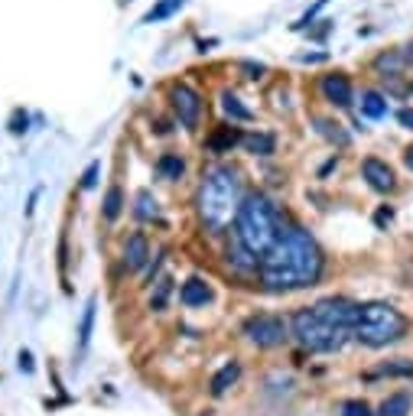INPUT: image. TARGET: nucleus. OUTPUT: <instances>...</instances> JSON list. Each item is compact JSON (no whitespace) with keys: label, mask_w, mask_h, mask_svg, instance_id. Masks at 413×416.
<instances>
[{"label":"nucleus","mask_w":413,"mask_h":416,"mask_svg":"<svg viewBox=\"0 0 413 416\" xmlns=\"http://www.w3.org/2000/svg\"><path fill=\"white\" fill-rule=\"evenodd\" d=\"M361 114L371 117V121H377V117L387 114V101H384L377 92H365L361 94Z\"/></svg>","instance_id":"16"},{"label":"nucleus","mask_w":413,"mask_h":416,"mask_svg":"<svg viewBox=\"0 0 413 416\" xmlns=\"http://www.w3.org/2000/svg\"><path fill=\"white\" fill-rule=\"evenodd\" d=\"M410 413V397L407 393H394L381 403V416H407Z\"/></svg>","instance_id":"19"},{"label":"nucleus","mask_w":413,"mask_h":416,"mask_svg":"<svg viewBox=\"0 0 413 416\" xmlns=\"http://www.w3.org/2000/svg\"><path fill=\"white\" fill-rule=\"evenodd\" d=\"M169 104H173V111H176L179 124H183L186 131H195L202 121V94L195 92L192 85H186V82H176V85L169 88Z\"/></svg>","instance_id":"7"},{"label":"nucleus","mask_w":413,"mask_h":416,"mask_svg":"<svg viewBox=\"0 0 413 416\" xmlns=\"http://www.w3.org/2000/svg\"><path fill=\"white\" fill-rule=\"evenodd\" d=\"M222 108H225V114L231 117V121H251V108H245V104H241V98H237V94H231V92H225L222 94Z\"/></svg>","instance_id":"18"},{"label":"nucleus","mask_w":413,"mask_h":416,"mask_svg":"<svg viewBox=\"0 0 413 416\" xmlns=\"http://www.w3.org/2000/svg\"><path fill=\"white\" fill-rule=\"evenodd\" d=\"M237 378H241V364H237V361H228V364H225V368L212 378V393H215V397L228 393V387H235Z\"/></svg>","instance_id":"13"},{"label":"nucleus","mask_w":413,"mask_h":416,"mask_svg":"<svg viewBox=\"0 0 413 416\" xmlns=\"http://www.w3.org/2000/svg\"><path fill=\"white\" fill-rule=\"evenodd\" d=\"M407 166H410V170H413V147L407 150Z\"/></svg>","instance_id":"31"},{"label":"nucleus","mask_w":413,"mask_h":416,"mask_svg":"<svg viewBox=\"0 0 413 416\" xmlns=\"http://www.w3.org/2000/svg\"><path fill=\"white\" fill-rule=\"evenodd\" d=\"M10 131H14V133H23L26 131V114H16L14 124H10Z\"/></svg>","instance_id":"28"},{"label":"nucleus","mask_w":413,"mask_h":416,"mask_svg":"<svg viewBox=\"0 0 413 416\" xmlns=\"http://www.w3.org/2000/svg\"><path fill=\"white\" fill-rule=\"evenodd\" d=\"M179 7H183V0H156L154 7L144 13V23H163V20H169Z\"/></svg>","instance_id":"14"},{"label":"nucleus","mask_w":413,"mask_h":416,"mask_svg":"<svg viewBox=\"0 0 413 416\" xmlns=\"http://www.w3.org/2000/svg\"><path fill=\"white\" fill-rule=\"evenodd\" d=\"M342 416H371V410H368V403H361V400H352V403H345Z\"/></svg>","instance_id":"25"},{"label":"nucleus","mask_w":413,"mask_h":416,"mask_svg":"<svg viewBox=\"0 0 413 416\" xmlns=\"http://www.w3.org/2000/svg\"><path fill=\"white\" fill-rule=\"evenodd\" d=\"M179 300L186 302V306H205L208 300H212V290H208L205 280L199 277H192L183 283V290H179Z\"/></svg>","instance_id":"11"},{"label":"nucleus","mask_w":413,"mask_h":416,"mask_svg":"<svg viewBox=\"0 0 413 416\" xmlns=\"http://www.w3.org/2000/svg\"><path fill=\"white\" fill-rule=\"evenodd\" d=\"M241 332H245L247 341H254L257 348H277L286 341V322L280 316H270V312L251 316Z\"/></svg>","instance_id":"6"},{"label":"nucleus","mask_w":413,"mask_h":416,"mask_svg":"<svg viewBox=\"0 0 413 416\" xmlns=\"http://www.w3.org/2000/svg\"><path fill=\"white\" fill-rule=\"evenodd\" d=\"M92 325H95V300H88V306H85V316H82V325H78V341H82V345H88Z\"/></svg>","instance_id":"23"},{"label":"nucleus","mask_w":413,"mask_h":416,"mask_svg":"<svg viewBox=\"0 0 413 416\" xmlns=\"http://www.w3.org/2000/svg\"><path fill=\"white\" fill-rule=\"evenodd\" d=\"M384 221H390V208L387 212H377V224H384Z\"/></svg>","instance_id":"30"},{"label":"nucleus","mask_w":413,"mask_h":416,"mask_svg":"<svg viewBox=\"0 0 413 416\" xmlns=\"http://www.w3.org/2000/svg\"><path fill=\"white\" fill-rule=\"evenodd\" d=\"M361 173H365L368 185H371V189H377V192H390V189H394V170H390L387 163L375 160V156H368V160L361 163Z\"/></svg>","instance_id":"9"},{"label":"nucleus","mask_w":413,"mask_h":416,"mask_svg":"<svg viewBox=\"0 0 413 416\" xmlns=\"http://www.w3.org/2000/svg\"><path fill=\"white\" fill-rule=\"evenodd\" d=\"M121 212H124V192H121V185H111L107 195H104V218L107 221H114Z\"/></svg>","instance_id":"20"},{"label":"nucleus","mask_w":413,"mask_h":416,"mask_svg":"<svg viewBox=\"0 0 413 416\" xmlns=\"http://www.w3.org/2000/svg\"><path fill=\"white\" fill-rule=\"evenodd\" d=\"M98 170H101V163H92V166L85 170V176H82V189H92V185L98 182Z\"/></svg>","instance_id":"26"},{"label":"nucleus","mask_w":413,"mask_h":416,"mask_svg":"<svg viewBox=\"0 0 413 416\" xmlns=\"http://www.w3.org/2000/svg\"><path fill=\"white\" fill-rule=\"evenodd\" d=\"M397 121L404 124L407 131H413V111H410V108H404V111H400V114H397Z\"/></svg>","instance_id":"27"},{"label":"nucleus","mask_w":413,"mask_h":416,"mask_svg":"<svg viewBox=\"0 0 413 416\" xmlns=\"http://www.w3.org/2000/svg\"><path fill=\"white\" fill-rule=\"evenodd\" d=\"M169 290H173V280H169V277L156 280V293L150 296V309H163V306H166V296H169Z\"/></svg>","instance_id":"24"},{"label":"nucleus","mask_w":413,"mask_h":416,"mask_svg":"<svg viewBox=\"0 0 413 416\" xmlns=\"http://www.w3.org/2000/svg\"><path fill=\"white\" fill-rule=\"evenodd\" d=\"M241 140H245L241 131H235V127H218V131L205 140V147L215 150V153H225V150H231L235 143H241Z\"/></svg>","instance_id":"12"},{"label":"nucleus","mask_w":413,"mask_h":416,"mask_svg":"<svg viewBox=\"0 0 413 416\" xmlns=\"http://www.w3.org/2000/svg\"><path fill=\"white\" fill-rule=\"evenodd\" d=\"M241 179L237 170L231 166H215L205 179H202L199 189V215L212 234L225 231L231 224V218H237V208H241Z\"/></svg>","instance_id":"4"},{"label":"nucleus","mask_w":413,"mask_h":416,"mask_svg":"<svg viewBox=\"0 0 413 416\" xmlns=\"http://www.w3.org/2000/svg\"><path fill=\"white\" fill-rule=\"evenodd\" d=\"M381 378H410L413 374V361H390L377 371Z\"/></svg>","instance_id":"22"},{"label":"nucleus","mask_w":413,"mask_h":416,"mask_svg":"<svg viewBox=\"0 0 413 416\" xmlns=\"http://www.w3.org/2000/svg\"><path fill=\"white\" fill-rule=\"evenodd\" d=\"M407 332V319L400 316L394 306L387 302H368V306H358V319H355L352 335L361 341V345L381 348L397 341Z\"/></svg>","instance_id":"5"},{"label":"nucleus","mask_w":413,"mask_h":416,"mask_svg":"<svg viewBox=\"0 0 413 416\" xmlns=\"http://www.w3.org/2000/svg\"><path fill=\"white\" fill-rule=\"evenodd\" d=\"M146 261H150V244H146V238L140 231H134L124 241V267L137 273V270H144Z\"/></svg>","instance_id":"10"},{"label":"nucleus","mask_w":413,"mask_h":416,"mask_svg":"<svg viewBox=\"0 0 413 416\" xmlns=\"http://www.w3.org/2000/svg\"><path fill=\"white\" fill-rule=\"evenodd\" d=\"M156 173H160L163 179H179L186 173V160L179 153H163L160 160H156Z\"/></svg>","instance_id":"15"},{"label":"nucleus","mask_w":413,"mask_h":416,"mask_svg":"<svg viewBox=\"0 0 413 416\" xmlns=\"http://www.w3.org/2000/svg\"><path fill=\"white\" fill-rule=\"evenodd\" d=\"M20 368H23V371H33V364H30V355H26V351H20Z\"/></svg>","instance_id":"29"},{"label":"nucleus","mask_w":413,"mask_h":416,"mask_svg":"<svg viewBox=\"0 0 413 416\" xmlns=\"http://www.w3.org/2000/svg\"><path fill=\"white\" fill-rule=\"evenodd\" d=\"M280 215H277V208L270 205L267 195H247L237 208V224H235V241L237 247L245 251L251 261H264L277 247L280 241Z\"/></svg>","instance_id":"3"},{"label":"nucleus","mask_w":413,"mask_h":416,"mask_svg":"<svg viewBox=\"0 0 413 416\" xmlns=\"http://www.w3.org/2000/svg\"><path fill=\"white\" fill-rule=\"evenodd\" d=\"M247 150H251L254 156H270L277 150V137L274 133H251V137H245Z\"/></svg>","instance_id":"17"},{"label":"nucleus","mask_w":413,"mask_h":416,"mask_svg":"<svg viewBox=\"0 0 413 416\" xmlns=\"http://www.w3.org/2000/svg\"><path fill=\"white\" fill-rule=\"evenodd\" d=\"M319 88H322V94H326V101H332L336 108H348L352 104V82L345 75H326L319 82Z\"/></svg>","instance_id":"8"},{"label":"nucleus","mask_w":413,"mask_h":416,"mask_svg":"<svg viewBox=\"0 0 413 416\" xmlns=\"http://www.w3.org/2000/svg\"><path fill=\"white\" fill-rule=\"evenodd\" d=\"M156 212H160V208H156V199L150 192H137V218H144V221H150V218H156Z\"/></svg>","instance_id":"21"},{"label":"nucleus","mask_w":413,"mask_h":416,"mask_svg":"<svg viewBox=\"0 0 413 416\" xmlns=\"http://www.w3.org/2000/svg\"><path fill=\"white\" fill-rule=\"evenodd\" d=\"M358 306L348 300H322L293 316V335L309 351H336L352 335Z\"/></svg>","instance_id":"2"},{"label":"nucleus","mask_w":413,"mask_h":416,"mask_svg":"<svg viewBox=\"0 0 413 416\" xmlns=\"http://www.w3.org/2000/svg\"><path fill=\"white\" fill-rule=\"evenodd\" d=\"M322 277V251L303 228L280 234L277 247L260 261V283L270 293L303 290Z\"/></svg>","instance_id":"1"}]
</instances>
